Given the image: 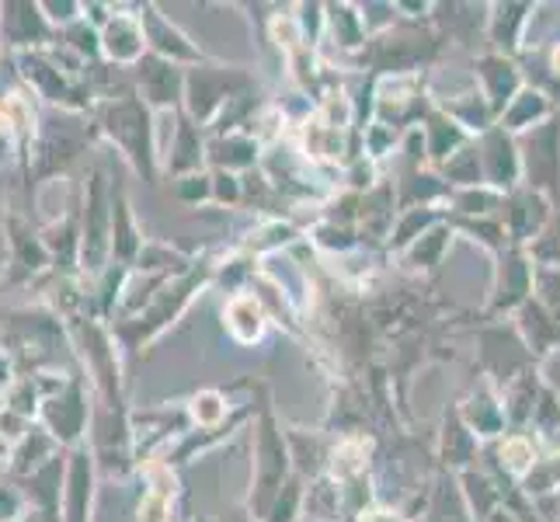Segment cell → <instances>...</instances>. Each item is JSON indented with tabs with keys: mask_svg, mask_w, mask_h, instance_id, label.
<instances>
[{
	"mask_svg": "<svg viewBox=\"0 0 560 522\" xmlns=\"http://www.w3.org/2000/svg\"><path fill=\"white\" fill-rule=\"evenodd\" d=\"M143 49V35L140 25L129 22V18H115L112 28H108V53L115 60H137Z\"/></svg>",
	"mask_w": 560,
	"mask_h": 522,
	"instance_id": "cell-8",
	"label": "cell"
},
{
	"mask_svg": "<svg viewBox=\"0 0 560 522\" xmlns=\"http://www.w3.org/2000/svg\"><path fill=\"white\" fill-rule=\"evenodd\" d=\"M359 522H404L394 512H359Z\"/></svg>",
	"mask_w": 560,
	"mask_h": 522,
	"instance_id": "cell-20",
	"label": "cell"
},
{
	"mask_svg": "<svg viewBox=\"0 0 560 522\" xmlns=\"http://www.w3.org/2000/svg\"><path fill=\"white\" fill-rule=\"evenodd\" d=\"M446 227H435V230H424V237H418L408 251V258L421 268H432L442 255V247H446Z\"/></svg>",
	"mask_w": 560,
	"mask_h": 522,
	"instance_id": "cell-15",
	"label": "cell"
},
{
	"mask_svg": "<svg viewBox=\"0 0 560 522\" xmlns=\"http://www.w3.org/2000/svg\"><path fill=\"white\" fill-rule=\"evenodd\" d=\"M196 421H202V425H217L223 415H226V408H223V401L217 397V394H199L196 397Z\"/></svg>",
	"mask_w": 560,
	"mask_h": 522,
	"instance_id": "cell-19",
	"label": "cell"
},
{
	"mask_svg": "<svg viewBox=\"0 0 560 522\" xmlns=\"http://www.w3.org/2000/svg\"><path fill=\"white\" fill-rule=\"evenodd\" d=\"M550 67L560 73V46H557V49H553V56H550Z\"/></svg>",
	"mask_w": 560,
	"mask_h": 522,
	"instance_id": "cell-21",
	"label": "cell"
},
{
	"mask_svg": "<svg viewBox=\"0 0 560 522\" xmlns=\"http://www.w3.org/2000/svg\"><path fill=\"white\" fill-rule=\"evenodd\" d=\"M557 123H550V129H539L536 132V143H539V158L526 161V174H529V185L533 188H544V185H557L560 178V153H557Z\"/></svg>",
	"mask_w": 560,
	"mask_h": 522,
	"instance_id": "cell-4",
	"label": "cell"
},
{
	"mask_svg": "<svg viewBox=\"0 0 560 522\" xmlns=\"http://www.w3.org/2000/svg\"><path fill=\"white\" fill-rule=\"evenodd\" d=\"M480 164L488 167L491 185L505 188V185L515 182V174H518V158H515V150H512V143H509V132L501 129V126L488 132L485 153H480Z\"/></svg>",
	"mask_w": 560,
	"mask_h": 522,
	"instance_id": "cell-3",
	"label": "cell"
},
{
	"mask_svg": "<svg viewBox=\"0 0 560 522\" xmlns=\"http://www.w3.org/2000/svg\"><path fill=\"white\" fill-rule=\"evenodd\" d=\"M480 81L488 84L491 112H494V115H505V108L518 98V77H515V67L505 60V56H488V60H480Z\"/></svg>",
	"mask_w": 560,
	"mask_h": 522,
	"instance_id": "cell-2",
	"label": "cell"
},
{
	"mask_svg": "<svg viewBox=\"0 0 560 522\" xmlns=\"http://www.w3.org/2000/svg\"><path fill=\"white\" fill-rule=\"evenodd\" d=\"M338 509H341V488H338L335 477H324L311 491H306V515H311L314 522L338 519Z\"/></svg>",
	"mask_w": 560,
	"mask_h": 522,
	"instance_id": "cell-6",
	"label": "cell"
},
{
	"mask_svg": "<svg viewBox=\"0 0 560 522\" xmlns=\"http://www.w3.org/2000/svg\"><path fill=\"white\" fill-rule=\"evenodd\" d=\"M226 324H230V332H234L237 341H244V345L247 341H258L261 338V327H265L258 300H250V297L230 300V306H226Z\"/></svg>",
	"mask_w": 560,
	"mask_h": 522,
	"instance_id": "cell-5",
	"label": "cell"
},
{
	"mask_svg": "<svg viewBox=\"0 0 560 522\" xmlns=\"http://www.w3.org/2000/svg\"><path fill=\"white\" fill-rule=\"evenodd\" d=\"M544 115H547L544 94H536V91H518V98L505 108V115H501V129H526V126H533L536 119H544Z\"/></svg>",
	"mask_w": 560,
	"mask_h": 522,
	"instance_id": "cell-7",
	"label": "cell"
},
{
	"mask_svg": "<svg viewBox=\"0 0 560 522\" xmlns=\"http://www.w3.org/2000/svg\"><path fill=\"white\" fill-rule=\"evenodd\" d=\"M199 150H202V147H199V137L185 126V129L178 132V153H182V158L175 161V171L196 167V164L202 161V153H199Z\"/></svg>",
	"mask_w": 560,
	"mask_h": 522,
	"instance_id": "cell-17",
	"label": "cell"
},
{
	"mask_svg": "<svg viewBox=\"0 0 560 522\" xmlns=\"http://www.w3.org/2000/svg\"><path fill=\"white\" fill-rule=\"evenodd\" d=\"M397 143V137L383 123H373L365 129V150H370V158H383V153H390Z\"/></svg>",
	"mask_w": 560,
	"mask_h": 522,
	"instance_id": "cell-18",
	"label": "cell"
},
{
	"mask_svg": "<svg viewBox=\"0 0 560 522\" xmlns=\"http://www.w3.org/2000/svg\"><path fill=\"white\" fill-rule=\"evenodd\" d=\"M150 70H143V81H147V94L153 102H167L171 94H175V84H178V73L171 63H158V60H150L147 63Z\"/></svg>",
	"mask_w": 560,
	"mask_h": 522,
	"instance_id": "cell-13",
	"label": "cell"
},
{
	"mask_svg": "<svg viewBox=\"0 0 560 522\" xmlns=\"http://www.w3.org/2000/svg\"><path fill=\"white\" fill-rule=\"evenodd\" d=\"M212 153H217V161L226 167H250L258 161V143L247 137H226L212 143Z\"/></svg>",
	"mask_w": 560,
	"mask_h": 522,
	"instance_id": "cell-11",
	"label": "cell"
},
{
	"mask_svg": "<svg viewBox=\"0 0 560 522\" xmlns=\"http://www.w3.org/2000/svg\"><path fill=\"white\" fill-rule=\"evenodd\" d=\"M459 143H463L459 126L450 119V115L435 112L429 119V153H432V158H453V150Z\"/></svg>",
	"mask_w": 560,
	"mask_h": 522,
	"instance_id": "cell-10",
	"label": "cell"
},
{
	"mask_svg": "<svg viewBox=\"0 0 560 522\" xmlns=\"http://www.w3.org/2000/svg\"><path fill=\"white\" fill-rule=\"evenodd\" d=\"M327 25H331L338 46L345 49H355L365 43V28H362V18L355 14V8H327Z\"/></svg>",
	"mask_w": 560,
	"mask_h": 522,
	"instance_id": "cell-9",
	"label": "cell"
},
{
	"mask_svg": "<svg viewBox=\"0 0 560 522\" xmlns=\"http://www.w3.org/2000/svg\"><path fill=\"white\" fill-rule=\"evenodd\" d=\"M446 178L463 188H477L480 185V158L474 150H456L446 161Z\"/></svg>",
	"mask_w": 560,
	"mask_h": 522,
	"instance_id": "cell-12",
	"label": "cell"
},
{
	"mask_svg": "<svg viewBox=\"0 0 560 522\" xmlns=\"http://www.w3.org/2000/svg\"><path fill=\"white\" fill-rule=\"evenodd\" d=\"M526 488L529 491H557L560 488V453L547 456V460H536V467L526 474Z\"/></svg>",
	"mask_w": 560,
	"mask_h": 522,
	"instance_id": "cell-16",
	"label": "cell"
},
{
	"mask_svg": "<svg viewBox=\"0 0 560 522\" xmlns=\"http://www.w3.org/2000/svg\"><path fill=\"white\" fill-rule=\"evenodd\" d=\"M501 463L512 471V474H529L536 467V450L526 436H512L505 439V446H501Z\"/></svg>",
	"mask_w": 560,
	"mask_h": 522,
	"instance_id": "cell-14",
	"label": "cell"
},
{
	"mask_svg": "<svg viewBox=\"0 0 560 522\" xmlns=\"http://www.w3.org/2000/svg\"><path fill=\"white\" fill-rule=\"evenodd\" d=\"M250 84L247 73H226V70H196L191 77V108L196 115H209L223 98L230 102V94L237 88Z\"/></svg>",
	"mask_w": 560,
	"mask_h": 522,
	"instance_id": "cell-1",
	"label": "cell"
},
{
	"mask_svg": "<svg viewBox=\"0 0 560 522\" xmlns=\"http://www.w3.org/2000/svg\"><path fill=\"white\" fill-rule=\"evenodd\" d=\"M306 522H314V519H306Z\"/></svg>",
	"mask_w": 560,
	"mask_h": 522,
	"instance_id": "cell-22",
	"label": "cell"
}]
</instances>
